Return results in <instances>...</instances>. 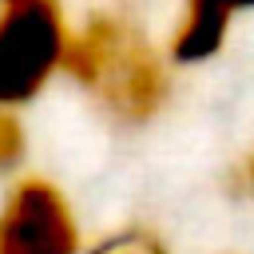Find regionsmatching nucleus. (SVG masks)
<instances>
[{"mask_svg":"<svg viewBox=\"0 0 254 254\" xmlns=\"http://www.w3.org/2000/svg\"><path fill=\"white\" fill-rule=\"evenodd\" d=\"M175 64L135 12L95 8L71 24L64 75L115 127H147L163 115L175 91Z\"/></svg>","mask_w":254,"mask_h":254,"instance_id":"1","label":"nucleus"},{"mask_svg":"<svg viewBox=\"0 0 254 254\" xmlns=\"http://www.w3.org/2000/svg\"><path fill=\"white\" fill-rule=\"evenodd\" d=\"M71 20L60 0H0V107L36 103L67 64Z\"/></svg>","mask_w":254,"mask_h":254,"instance_id":"2","label":"nucleus"},{"mask_svg":"<svg viewBox=\"0 0 254 254\" xmlns=\"http://www.w3.org/2000/svg\"><path fill=\"white\" fill-rule=\"evenodd\" d=\"M0 254H83V226L44 175H20L0 198Z\"/></svg>","mask_w":254,"mask_h":254,"instance_id":"3","label":"nucleus"},{"mask_svg":"<svg viewBox=\"0 0 254 254\" xmlns=\"http://www.w3.org/2000/svg\"><path fill=\"white\" fill-rule=\"evenodd\" d=\"M254 12V0H183L179 20L167 36V60L175 67H198L210 64L226 40L238 16Z\"/></svg>","mask_w":254,"mask_h":254,"instance_id":"4","label":"nucleus"},{"mask_svg":"<svg viewBox=\"0 0 254 254\" xmlns=\"http://www.w3.org/2000/svg\"><path fill=\"white\" fill-rule=\"evenodd\" d=\"M83 254H171V250L151 226H119L83 246Z\"/></svg>","mask_w":254,"mask_h":254,"instance_id":"5","label":"nucleus"},{"mask_svg":"<svg viewBox=\"0 0 254 254\" xmlns=\"http://www.w3.org/2000/svg\"><path fill=\"white\" fill-rule=\"evenodd\" d=\"M24 155H28V127L20 119V111H4L0 107V179L12 175L24 167Z\"/></svg>","mask_w":254,"mask_h":254,"instance_id":"6","label":"nucleus"},{"mask_svg":"<svg viewBox=\"0 0 254 254\" xmlns=\"http://www.w3.org/2000/svg\"><path fill=\"white\" fill-rule=\"evenodd\" d=\"M222 190L230 202H254V151H242L222 171Z\"/></svg>","mask_w":254,"mask_h":254,"instance_id":"7","label":"nucleus"}]
</instances>
